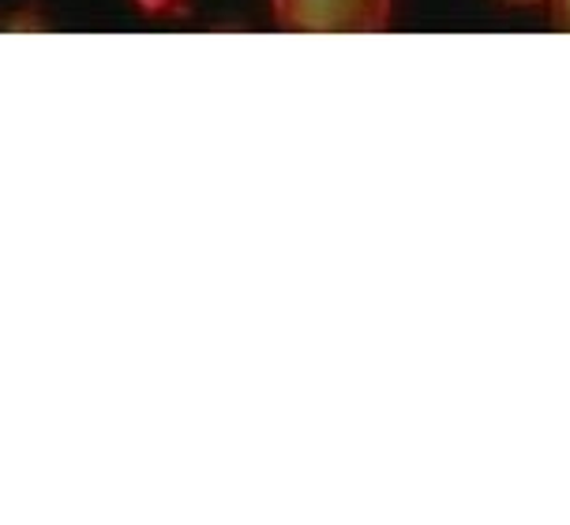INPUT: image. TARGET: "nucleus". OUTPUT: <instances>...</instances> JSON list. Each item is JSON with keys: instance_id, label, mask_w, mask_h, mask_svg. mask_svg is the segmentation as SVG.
Here are the masks:
<instances>
[{"instance_id": "3", "label": "nucleus", "mask_w": 570, "mask_h": 525, "mask_svg": "<svg viewBox=\"0 0 570 525\" xmlns=\"http://www.w3.org/2000/svg\"><path fill=\"white\" fill-rule=\"evenodd\" d=\"M548 8H552V27L570 34V0H548Z\"/></svg>"}, {"instance_id": "4", "label": "nucleus", "mask_w": 570, "mask_h": 525, "mask_svg": "<svg viewBox=\"0 0 570 525\" xmlns=\"http://www.w3.org/2000/svg\"><path fill=\"white\" fill-rule=\"evenodd\" d=\"M499 4H514V8H533V4H548V0H499Z\"/></svg>"}, {"instance_id": "1", "label": "nucleus", "mask_w": 570, "mask_h": 525, "mask_svg": "<svg viewBox=\"0 0 570 525\" xmlns=\"http://www.w3.org/2000/svg\"><path fill=\"white\" fill-rule=\"evenodd\" d=\"M274 19L293 34H380L394 0H271Z\"/></svg>"}, {"instance_id": "2", "label": "nucleus", "mask_w": 570, "mask_h": 525, "mask_svg": "<svg viewBox=\"0 0 570 525\" xmlns=\"http://www.w3.org/2000/svg\"><path fill=\"white\" fill-rule=\"evenodd\" d=\"M147 16H188L191 0H136Z\"/></svg>"}]
</instances>
